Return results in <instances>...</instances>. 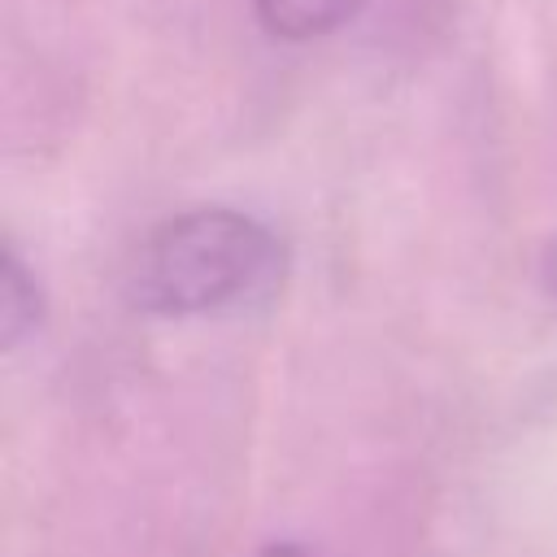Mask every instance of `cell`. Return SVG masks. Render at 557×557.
<instances>
[{"label":"cell","instance_id":"6da1fadb","mask_svg":"<svg viewBox=\"0 0 557 557\" xmlns=\"http://www.w3.org/2000/svg\"><path fill=\"white\" fill-rule=\"evenodd\" d=\"M278 235L261 218L205 205L157 222L139 239L122 287L144 313L191 318L252 300L278 278Z\"/></svg>","mask_w":557,"mask_h":557},{"label":"cell","instance_id":"7a4b0ae2","mask_svg":"<svg viewBox=\"0 0 557 557\" xmlns=\"http://www.w3.org/2000/svg\"><path fill=\"white\" fill-rule=\"evenodd\" d=\"M357 9H361V0H252L261 30L274 39H287V44L331 35Z\"/></svg>","mask_w":557,"mask_h":557},{"label":"cell","instance_id":"3957f363","mask_svg":"<svg viewBox=\"0 0 557 557\" xmlns=\"http://www.w3.org/2000/svg\"><path fill=\"white\" fill-rule=\"evenodd\" d=\"M44 318V292L35 283V274L26 270V261L17 257V248L9 244L0 257V339L4 348H17L26 335H35Z\"/></svg>","mask_w":557,"mask_h":557},{"label":"cell","instance_id":"277c9868","mask_svg":"<svg viewBox=\"0 0 557 557\" xmlns=\"http://www.w3.org/2000/svg\"><path fill=\"white\" fill-rule=\"evenodd\" d=\"M252 557H313L305 544H296V540H274V544H265V548H257Z\"/></svg>","mask_w":557,"mask_h":557},{"label":"cell","instance_id":"5b68a950","mask_svg":"<svg viewBox=\"0 0 557 557\" xmlns=\"http://www.w3.org/2000/svg\"><path fill=\"white\" fill-rule=\"evenodd\" d=\"M540 274H544V287L557 296V239L548 244V252H544V265H540Z\"/></svg>","mask_w":557,"mask_h":557}]
</instances>
